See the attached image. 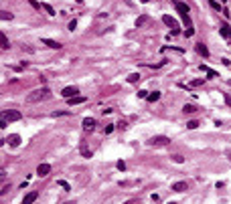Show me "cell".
<instances>
[{
    "label": "cell",
    "mask_w": 231,
    "mask_h": 204,
    "mask_svg": "<svg viewBox=\"0 0 231 204\" xmlns=\"http://www.w3.org/2000/svg\"><path fill=\"white\" fill-rule=\"evenodd\" d=\"M47 99H51V91L47 87L34 89L27 95V103H41V101H47Z\"/></svg>",
    "instance_id": "cell-1"
},
{
    "label": "cell",
    "mask_w": 231,
    "mask_h": 204,
    "mask_svg": "<svg viewBox=\"0 0 231 204\" xmlns=\"http://www.w3.org/2000/svg\"><path fill=\"white\" fill-rule=\"evenodd\" d=\"M146 143H148V146H152V148H160V146H168V143H170V137H166V136H154V137H150Z\"/></svg>",
    "instance_id": "cell-2"
},
{
    "label": "cell",
    "mask_w": 231,
    "mask_h": 204,
    "mask_svg": "<svg viewBox=\"0 0 231 204\" xmlns=\"http://www.w3.org/2000/svg\"><path fill=\"white\" fill-rule=\"evenodd\" d=\"M162 22H164V24H166V27L170 28V33H172V34H178V33H181V27H178V22L174 20L172 16L164 14V16H162Z\"/></svg>",
    "instance_id": "cell-3"
},
{
    "label": "cell",
    "mask_w": 231,
    "mask_h": 204,
    "mask_svg": "<svg viewBox=\"0 0 231 204\" xmlns=\"http://www.w3.org/2000/svg\"><path fill=\"white\" fill-rule=\"evenodd\" d=\"M2 117H4L6 121H18V119H22V113L18 109H8V111L2 113Z\"/></svg>",
    "instance_id": "cell-4"
},
{
    "label": "cell",
    "mask_w": 231,
    "mask_h": 204,
    "mask_svg": "<svg viewBox=\"0 0 231 204\" xmlns=\"http://www.w3.org/2000/svg\"><path fill=\"white\" fill-rule=\"evenodd\" d=\"M77 93H79V89H77V87H65V89L61 91V95L65 97V99H69V97H75Z\"/></svg>",
    "instance_id": "cell-5"
},
{
    "label": "cell",
    "mask_w": 231,
    "mask_h": 204,
    "mask_svg": "<svg viewBox=\"0 0 231 204\" xmlns=\"http://www.w3.org/2000/svg\"><path fill=\"white\" fill-rule=\"evenodd\" d=\"M49 172H51V166H49V164H39V168H37V176L45 178Z\"/></svg>",
    "instance_id": "cell-6"
},
{
    "label": "cell",
    "mask_w": 231,
    "mask_h": 204,
    "mask_svg": "<svg viewBox=\"0 0 231 204\" xmlns=\"http://www.w3.org/2000/svg\"><path fill=\"white\" fill-rule=\"evenodd\" d=\"M93 127H95V119L93 117H85V119H83V129H85V131H91Z\"/></svg>",
    "instance_id": "cell-7"
},
{
    "label": "cell",
    "mask_w": 231,
    "mask_h": 204,
    "mask_svg": "<svg viewBox=\"0 0 231 204\" xmlns=\"http://www.w3.org/2000/svg\"><path fill=\"white\" fill-rule=\"evenodd\" d=\"M37 196H39V192L33 190V192H28L27 196L22 198V202H24V204H31V202H34V200H37Z\"/></svg>",
    "instance_id": "cell-8"
},
{
    "label": "cell",
    "mask_w": 231,
    "mask_h": 204,
    "mask_svg": "<svg viewBox=\"0 0 231 204\" xmlns=\"http://www.w3.org/2000/svg\"><path fill=\"white\" fill-rule=\"evenodd\" d=\"M67 101H69V105L73 107V105H79V103H85V97H81V95H75V97H69Z\"/></svg>",
    "instance_id": "cell-9"
},
{
    "label": "cell",
    "mask_w": 231,
    "mask_h": 204,
    "mask_svg": "<svg viewBox=\"0 0 231 204\" xmlns=\"http://www.w3.org/2000/svg\"><path fill=\"white\" fill-rule=\"evenodd\" d=\"M41 42H43V45H47L49 49H61V45H59L57 41H53V39H43Z\"/></svg>",
    "instance_id": "cell-10"
},
{
    "label": "cell",
    "mask_w": 231,
    "mask_h": 204,
    "mask_svg": "<svg viewBox=\"0 0 231 204\" xmlns=\"http://www.w3.org/2000/svg\"><path fill=\"white\" fill-rule=\"evenodd\" d=\"M172 190L174 192H184L187 190V182H174L172 184Z\"/></svg>",
    "instance_id": "cell-11"
},
{
    "label": "cell",
    "mask_w": 231,
    "mask_h": 204,
    "mask_svg": "<svg viewBox=\"0 0 231 204\" xmlns=\"http://www.w3.org/2000/svg\"><path fill=\"white\" fill-rule=\"evenodd\" d=\"M0 42H2V45H0L2 51H6V49L10 47V42H8V39H6V34H4V33H0Z\"/></svg>",
    "instance_id": "cell-12"
},
{
    "label": "cell",
    "mask_w": 231,
    "mask_h": 204,
    "mask_svg": "<svg viewBox=\"0 0 231 204\" xmlns=\"http://www.w3.org/2000/svg\"><path fill=\"white\" fill-rule=\"evenodd\" d=\"M8 143H10L12 148L21 146V136H16V133H14V136H10V137H8Z\"/></svg>",
    "instance_id": "cell-13"
},
{
    "label": "cell",
    "mask_w": 231,
    "mask_h": 204,
    "mask_svg": "<svg viewBox=\"0 0 231 204\" xmlns=\"http://www.w3.org/2000/svg\"><path fill=\"white\" fill-rule=\"evenodd\" d=\"M177 10L181 14H189V6H187L184 2H177Z\"/></svg>",
    "instance_id": "cell-14"
},
{
    "label": "cell",
    "mask_w": 231,
    "mask_h": 204,
    "mask_svg": "<svg viewBox=\"0 0 231 204\" xmlns=\"http://www.w3.org/2000/svg\"><path fill=\"white\" fill-rule=\"evenodd\" d=\"M197 53L203 55V57H209V51H207V47H205L203 42H199V45H197Z\"/></svg>",
    "instance_id": "cell-15"
},
{
    "label": "cell",
    "mask_w": 231,
    "mask_h": 204,
    "mask_svg": "<svg viewBox=\"0 0 231 204\" xmlns=\"http://www.w3.org/2000/svg\"><path fill=\"white\" fill-rule=\"evenodd\" d=\"M219 33L223 34L225 39H231V28H229V27H227V24H223V27L219 28Z\"/></svg>",
    "instance_id": "cell-16"
},
{
    "label": "cell",
    "mask_w": 231,
    "mask_h": 204,
    "mask_svg": "<svg viewBox=\"0 0 231 204\" xmlns=\"http://www.w3.org/2000/svg\"><path fill=\"white\" fill-rule=\"evenodd\" d=\"M150 103H154V101H158L160 99V91H154V93H148V97H146Z\"/></svg>",
    "instance_id": "cell-17"
},
{
    "label": "cell",
    "mask_w": 231,
    "mask_h": 204,
    "mask_svg": "<svg viewBox=\"0 0 231 204\" xmlns=\"http://www.w3.org/2000/svg\"><path fill=\"white\" fill-rule=\"evenodd\" d=\"M183 111H184V113H197V107H195V105H190V103H187V105L183 107Z\"/></svg>",
    "instance_id": "cell-18"
},
{
    "label": "cell",
    "mask_w": 231,
    "mask_h": 204,
    "mask_svg": "<svg viewBox=\"0 0 231 204\" xmlns=\"http://www.w3.org/2000/svg\"><path fill=\"white\" fill-rule=\"evenodd\" d=\"M140 79H142V77H140V73H132V75L128 77V83H138Z\"/></svg>",
    "instance_id": "cell-19"
},
{
    "label": "cell",
    "mask_w": 231,
    "mask_h": 204,
    "mask_svg": "<svg viewBox=\"0 0 231 204\" xmlns=\"http://www.w3.org/2000/svg\"><path fill=\"white\" fill-rule=\"evenodd\" d=\"M148 20H150L148 16H146V14H142V16H140V18H138V20H136V27H142V24H146V22H148Z\"/></svg>",
    "instance_id": "cell-20"
},
{
    "label": "cell",
    "mask_w": 231,
    "mask_h": 204,
    "mask_svg": "<svg viewBox=\"0 0 231 204\" xmlns=\"http://www.w3.org/2000/svg\"><path fill=\"white\" fill-rule=\"evenodd\" d=\"M41 6H43V8H45V10H47V12H49V14H51V16H53V14H55V8H53V6H51V4H47V2H41Z\"/></svg>",
    "instance_id": "cell-21"
},
{
    "label": "cell",
    "mask_w": 231,
    "mask_h": 204,
    "mask_svg": "<svg viewBox=\"0 0 231 204\" xmlns=\"http://www.w3.org/2000/svg\"><path fill=\"white\" fill-rule=\"evenodd\" d=\"M0 18H2V20H10V18H12V12H8V10H0Z\"/></svg>",
    "instance_id": "cell-22"
},
{
    "label": "cell",
    "mask_w": 231,
    "mask_h": 204,
    "mask_svg": "<svg viewBox=\"0 0 231 204\" xmlns=\"http://www.w3.org/2000/svg\"><path fill=\"white\" fill-rule=\"evenodd\" d=\"M187 127H189V129H197L199 127V121H197V119H193V121L187 123Z\"/></svg>",
    "instance_id": "cell-23"
},
{
    "label": "cell",
    "mask_w": 231,
    "mask_h": 204,
    "mask_svg": "<svg viewBox=\"0 0 231 204\" xmlns=\"http://www.w3.org/2000/svg\"><path fill=\"white\" fill-rule=\"evenodd\" d=\"M28 2H31V6H33L34 10H41V8H43V6H41V2H37V0H28Z\"/></svg>",
    "instance_id": "cell-24"
},
{
    "label": "cell",
    "mask_w": 231,
    "mask_h": 204,
    "mask_svg": "<svg viewBox=\"0 0 231 204\" xmlns=\"http://www.w3.org/2000/svg\"><path fill=\"white\" fill-rule=\"evenodd\" d=\"M172 160H174L177 164H183V162H184V158L181 156V154H174V156H172Z\"/></svg>",
    "instance_id": "cell-25"
},
{
    "label": "cell",
    "mask_w": 231,
    "mask_h": 204,
    "mask_svg": "<svg viewBox=\"0 0 231 204\" xmlns=\"http://www.w3.org/2000/svg\"><path fill=\"white\" fill-rule=\"evenodd\" d=\"M53 117H61V115H69V111H53L51 113Z\"/></svg>",
    "instance_id": "cell-26"
},
{
    "label": "cell",
    "mask_w": 231,
    "mask_h": 204,
    "mask_svg": "<svg viewBox=\"0 0 231 204\" xmlns=\"http://www.w3.org/2000/svg\"><path fill=\"white\" fill-rule=\"evenodd\" d=\"M57 184H59L61 188H65V190H71V186H69V184L65 182V180H59V182H57Z\"/></svg>",
    "instance_id": "cell-27"
},
{
    "label": "cell",
    "mask_w": 231,
    "mask_h": 204,
    "mask_svg": "<svg viewBox=\"0 0 231 204\" xmlns=\"http://www.w3.org/2000/svg\"><path fill=\"white\" fill-rule=\"evenodd\" d=\"M81 154H83L85 158H91V152H89L87 148H85V146H81Z\"/></svg>",
    "instance_id": "cell-28"
},
{
    "label": "cell",
    "mask_w": 231,
    "mask_h": 204,
    "mask_svg": "<svg viewBox=\"0 0 231 204\" xmlns=\"http://www.w3.org/2000/svg\"><path fill=\"white\" fill-rule=\"evenodd\" d=\"M103 131H106V136H108V133H112V131H114V123H109V125H106V129H103Z\"/></svg>",
    "instance_id": "cell-29"
},
{
    "label": "cell",
    "mask_w": 231,
    "mask_h": 204,
    "mask_svg": "<svg viewBox=\"0 0 231 204\" xmlns=\"http://www.w3.org/2000/svg\"><path fill=\"white\" fill-rule=\"evenodd\" d=\"M138 97H140V99H146V97H148V91H138Z\"/></svg>",
    "instance_id": "cell-30"
},
{
    "label": "cell",
    "mask_w": 231,
    "mask_h": 204,
    "mask_svg": "<svg viewBox=\"0 0 231 204\" xmlns=\"http://www.w3.org/2000/svg\"><path fill=\"white\" fill-rule=\"evenodd\" d=\"M213 10H219V2H215V0H211V4H209Z\"/></svg>",
    "instance_id": "cell-31"
},
{
    "label": "cell",
    "mask_w": 231,
    "mask_h": 204,
    "mask_svg": "<svg viewBox=\"0 0 231 204\" xmlns=\"http://www.w3.org/2000/svg\"><path fill=\"white\" fill-rule=\"evenodd\" d=\"M118 170H120V172H124V170H126V164H124L122 160H120V162H118Z\"/></svg>",
    "instance_id": "cell-32"
},
{
    "label": "cell",
    "mask_w": 231,
    "mask_h": 204,
    "mask_svg": "<svg viewBox=\"0 0 231 204\" xmlns=\"http://www.w3.org/2000/svg\"><path fill=\"white\" fill-rule=\"evenodd\" d=\"M75 27H77V20H71V22H69V30H75Z\"/></svg>",
    "instance_id": "cell-33"
},
{
    "label": "cell",
    "mask_w": 231,
    "mask_h": 204,
    "mask_svg": "<svg viewBox=\"0 0 231 204\" xmlns=\"http://www.w3.org/2000/svg\"><path fill=\"white\" fill-rule=\"evenodd\" d=\"M190 85H193V87H199V85H203V79H197V81H193Z\"/></svg>",
    "instance_id": "cell-34"
},
{
    "label": "cell",
    "mask_w": 231,
    "mask_h": 204,
    "mask_svg": "<svg viewBox=\"0 0 231 204\" xmlns=\"http://www.w3.org/2000/svg\"><path fill=\"white\" fill-rule=\"evenodd\" d=\"M116 125H118L120 129H126V127H128V125H126V121H120V123H116Z\"/></svg>",
    "instance_id": "cell-35"
},
{
    "label": "cell",
    "mask_w": 231,
    "mask_h": 204,
    "mask_svg": "<svg viewBox=\"0 0 231 204\" xmlns=\"http://www.w3.org/2000/svg\"><path fill=\"white\" fill-rule=\"evenodd\" d=\"M140 2H144V4H146V2H150V0H140Z\"/></svg>",
    "instance_id": "cell-36"
},
{
    "label": "cell",
    "mask_w": 231,
    "mask_h": 204,
    "mask_svg": "<svg viewBox=\"0 0 231 204\" xmlns=\"http://www.w3.org/2000/svg\"><path fill=\"white\" fill-rule=\"evenodd\" d=\"M229 158H231V152H229Z\"/></svg>",
    "instance_id": "cell-37"
}]
</instances>
